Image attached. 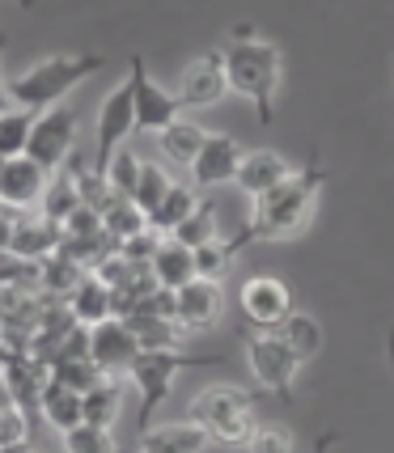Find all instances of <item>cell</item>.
<instances>
[{
  "label": "cell",
  "mask_w": 394,
  "mask_h": 453,
  "mask_svg": "<svg viewBox=\"0 0 394 453\" xmlns=\"http://www.w3.org/2000/svg\"><path fill=\"white\" fill-rule=\"evenodd\" d=\"M4 35H0V56H4ZM4 111H13V98H9V81H4V73H0V115H4Z\"/></svg>",
  "instance_id": "cell-37"
},
{
  "label": "cell",
  "mask_w": 394,
  "mask_h": 453,
  "mask_svg": "<svg viewBox=\"0 0 394 453\" xmlns=\"http://www.w3.org/2000/svg\"><path fill=\"white\" fill-rule=\"evenodd\" d=\"M140 165H144V161H140L132 149H119L115 161H111V170H106V187H111L119 199H132V191H136V182H140Z\"/></svg>",
  "instance_id": "cell-33"
},
{
  "label": "cell",
  "mask_w": 394,
  "mask_h": 453,
  "mask_svg": "<svg viewBox=\"0 0 394 453\" xmlns=\"http://www.w3.org/2000/svg\"><path fill=\"white\" fill-rule=\"evenodd\" d=\"M127 81H132V98H136V132H153V136H161L170 123L182 119V106H178L174 89H166V85H158V81L149 77V68H144V59L140 56H132V73H127Z\"/></svg>",
  "instance_id": "cell-9"
},
{
  "label": "cell",
  "mask_w": 394,
  "mask_h": 453,
  "mask_svg": "<svg viewBox=\"0 0 394 453\" xmlns=\"http://www.w3.org/2000/svg\"><path fill=\"white\" fill-rule=\"evenodd\" d=\"M242 157H246V149H242L234 136L208 132V144L199 149L196 165H191V182H196L199 191H204V187H220V182H234Z\"/></svg>",
  "instance_id": "cell-14"
},
{
  "label": "cell",
  "mask_w": 394,
  "mask_h": 453,
  "mask_svg": "<svg viewBox=\"0 0 394 453\" xmlns=\"http://www.w3.org/2000/svg\"><path fill=\"white\" fill-rule=\"evenodd\" d=\"M276 339L297 356V360H301V365H305V360H314V356L322 352V339H327V335H322V322H318L314 314H301V310H293V314L276 326Z\"/></svg>",
  "instance_id": "cell-23"
},
{
  "label": "cell",
  "mask_w": 394,
  "mask_h": 453,
  "mask_svg": "<svg viewBox=\"0 0 394 453\" xmlns=\"http://www.w3.org/2000/svg\"><path fill=\"white\" fill-rule=\"evenodd\" d=\"M89 360L98 365L102 377L119 381L123 373H132V365L140 360V343L132 335V326L123 318H106L102 326L89 331Z\"/></svg>",
  "instance_id": "cell-12"
},
{
  "label": "cell",
  "mask_w": 394,
  "mask_h": 453,
  "mask_svg": "<svg viewBox=\"0 0 394 453\" xmlns=\"http://www.w3.org/2000/svg\"><path fill=\"white\" fill-rule=\"evenodd\" d=\"M59 225H51V220L42 217V225H26V229H13V250L18 255H51L56 250V242H59Z\"/></svg>",
  "instance_id": "cell-34"
},
{
  "label": "cell",
  "mask_w": 394,
  "mask_h": 453,
  "mask_svg": "<svg viewBox=\"0 0 394 453\" xmlns=\"http://www.w3.org/2000/svg\"><path fill=\"white\" fill-rule=\"evenodd\" d=\"M225 94H229V81H225V59H220V47L191 59V64L182 68L178 85H174V98H178L182 111H208V106H217Z\"/></svg>",
  "instance_id": "cell-10"
},
{
  "label": "cell",
  "mask_w": 394,
  "mask_h": 453,
  "mask_svg": "<svg viewBox=\"0 0 394 453\" xmlns=\"http://www.w3.org/2000/svg\"><path fill=\"white\" fill-rule=\"evenodd\" d=\"M35 111H4L0 115V161H13V157H26V140H30V127H35Z\"/></svg>",
  "instance_id": "cell-29"
},
{
  "label": "cell",
  "mask_w": 394,
  "mask_h": 453,
  "mask_svg": "<svg viewBox=\"0 0 394 453\" xmlns=\"http://www.w3.org/2000/svg\"><path fill=\"white\" fill-rule=\"evenodd\" d=\"M170 187H174L170 170H166V165H158V161H144V165H140L136 191H132V203H136L144 217H153V212L161 208V199L170 196Z\"/></svg>",
  "instance_id": "cell-27"
},
{
  "label": "cell",
  "mask_w": 394,
  "mask_h": 453,
  "mask_svg": "<svg viewBox=\"0 0 394 453\" xmlns=\"http://www.w3.org/2000/svg\"><path fill=\"white\" fill-rule=\"evenodd\" d=\"M39 407L56 433H73V428L85 424V398H81L77 390H68V386H59V381H47V386H42Z\"/></svg>",
  "instance_id": "cell-22"
},
{
  "label": "cell",
  "mask_w": 394,
  "mask_h": 453,
  "mask_svg": "<svg viewBox=\"0 0 394 453\" xmlns=\"http://www.w3.org/2000/svg\"><path fill=\"white\" fill-rule=\"evenodd\" d=\"M322 191H327V170L318 165V153H310V161H305L301 170H293L289 182H280L272 196L255 199L251 217L229 237V246L242 255L251 242H289V237L305 234L318 212Z\"/></svg>",
  "instance_id": "cell-1"
},
{
  "label": "cell",
  "mask_w": 394,
  "mask_h": 453,
  "mask_svg": "<svg viewBox=\"0 0 394 453\" xmlns=\"http://www.w3.org/2000/svg\"><path fill=\"white\" fill-rule=\"evenodd\" d=\"M64 453H119V441L111 428L81 424L73 433H64Z\"/></svg>",
  "instance_id": "cell-31"
},
{
  "label": "cell",
  "mask_w": 394,
  "mask_h": 453,
  "mask_svg": "<svg viewBox=\"0 0 394 453\" xmlns=\"http://www.w3.org/2000/svg\"><path fill=\"white\" fill-rule=\"evenodd\" d=\"M225 59V81L229 89L242 94L259 111V123H272L276 119V94L280 81H284V56L272 39H263L255 26H234L229 39L220 47Z\"/></svg>",
  "instance_id": "cell-2"
},
{
  "label": "cell",
  "mask_w": 394,
  "mask_h": 453,
  "mask_svg": "<svg viewBox=\"0 0 394 453\" xmlns=\"http://www.w3.org/2000/svg\"><path fill=\"white\" fill-rule=\"evenodd\" d=\"M289 178H293V165L280 157L276 149H246V157L237 165L234 182L251 199H263V196H272L280 182H289Z\"/></svg>",
  "instance_id": "cell-15"
},
{
  "label": "cell",
  "mask_w": 394,
  "mask_h": 453,
  "mask_svg": "<svg viewBox=\"0 0 394 453\" xmlns=\"http://www.w3.org/2000/svg\"><path fill=\"white\" fill-rule=\"evenodd\" d=\"M136 335L140 352H178L182 348V331H178L174 318H161V314H127L123 318Z\"/></svg>",
  "instance_id": "cell-24"
},
{
  "label": "cell",
  "mask_w": 394,
  "mask_h": 453,
  "mask_svg": "<svg viewBox=\"0 0 394 453\" xmlns=\"http://www.w3.org/2000/svg\"><path fill=\"white\" fill-rule=\"evenodd\" d=\"M199 203H204V199H199L196 182H174V187H170V196L161 199V208L149 217V229L161 234V237H174L178 229L191 220V212H196Z\"/></svg>",
  "instance_id": "cell-19"
},
{
  "label": "cell",
  "mask_w": 394,
  "mask_h": 453,
  "mask_svg": "<svg viewBox=\"0 0 394 453\" xmlns=\"http://www.w3.org/2000/svg\"><path fill=\"white\" fill-rule=\"evenodd\" d=\"M225 356H191V352H140V360L132 365V381L140 390V433H149V419L158 411V403H166L174 377L182 369H196V365H220Z\"/></svg>",
  "instance_id": "cell-5"
},
{
  "label": "cell",
  "mask_w": 394,
  "mask_h": 453,
  "mask_svg": "<svg viewBox=\"0 0 394 453\" xmlns=\"http://www.w3.org/2000/svg\"><path fill=\"white\" fill-rule=\"evenodd\" d=\"M102 234L111 237L115 246H123V242H132V237L149 234V217L140 212L132 199H115V203L102 212Z\"/></svg>",
  "instance_id": "cell-25"
},
{
  "label": "cell",
  "mask_w": 394,
  "mask_h": 453,
  "mask_svg": "<svg viewBox=\"0 0 394 453\" xmlns=\"http://www.w3.org/2000/svg\"><path fill=\"white\" fill-rule=\"evenodd\" d=\"M77 208H85V199H81V182L77 178H68L64 170L51 174V187H47V196H42V217L51 220V225H64Z\"/></svg>",
  "instance_id": "cell-26"
},
{
  "label": "cell",
  "mask_w": 394,
  "mask_h": 453,
  "mask_svg": "<svg viewBox=\"0 0 394 453\" xmlns=\"http://www.w3.org/2000/svg\"><path fill=\"white\" fill-rule=\"evenodd\" d=\"M246 453H293V436L280 424H259V433L251 436Z\"/></svg>",
  "instance_id": "cell-36"
},
{
  "label": "cell",
  "mask_w": 394,
  "mask_h": 453,
  "mask_svg": "<svg viewBox=\"0 0 394 453\" xmlns=\"http://www.w3.org/2000/svg\"><path fill=\"white\" fill-rule=\"evenodd\" d=\"M187 419L208 436V445L246 449V445H251V436L259 433V403H255V395H251V390H242V386L212 381V386H204V390L191 398Z\"/></svg>",
  "instance_id": "cell-3"
},
{
  "label": "cell",
  "mask_w": 394,
  "mask_h": 453,
  "mask_svg": "<svg viewBox=\"0 0 394 453\" xmlns=\"http://www.w3.org/2000/svg\"><path fill=\"white\" fill-rule=\"evenodd\" d=\"M225 318V284L220 280H191L174 293V322L182 335H204Z\"/></svg>",
  "instance_id": "cell-11"
},
{
  "label": "cell",
  "mask_w": 394,
  "mask_h": 453,
  "mask_svg": "<svg viewBox=\"0 0 394 453\" xmlns=\"http://www.w3.org/2000/svg\"><path fill=\"white\" fill-rule=\"evenodd\" d=\"M336 441H339V433H322L314 441V453H331V445H336Z\"/></svg>",
  "instance_id": "cell-38"
},
{
  "label": "cell",
  "mask_w": 394,
  "mask_h": 453,
  "mask_svg": "<svg viewBox=\"0 0 394 453\" xmlns=\"http://www.w3.org/2000/svg\"><path fill=\"white\" fill-rule=\"evenodd\" d=\"M237 258V250L225 242V237H217V242H208V246H199L196 250V272L199 280H220L225 276V267Z\"/></svg>",
  "instance_id": "cell-35"
},
{
  "label": "cell",
  "mask_w": 394,
  "mask_h": 453,
  "mask_svg": "<svg viewBox=\"0 0 394 453\" xmlns=\"http://www.w3.org/2000/svg\"><path fill=\"white\" fill-rule=\"evenodd\" d=\"M68 305H73V318H77L85 331H94L106 318H115V293H111L94 272L81 276V284L73 288V296H68Z\"/></svg>",
  "instance_id": "cell-18"
},
{
  "label": "cell",
  "mask_w": 394,
  "mask_h": 453,
  "mask_svg": "<svg viewBox=\"0 0 394 453\" xmlns=\"http://www.w3.org/2000/svg\"><path fill=\"white\" fill-rule=\"evenodd\" d=\"M386 356H390V373H394V326H390V335H386Z\"/></svg>",
  "instance_id": "cell-39"
},
{
  "label": "cell",
  "mask_w": 394,
  "mask_h": 453,
  "mask_svg": "<svg viewBox=\"0 0 394 453\" xmlns=\"http://www.w3.org/2000/svg\"><path fill=\"white\" fill-rule=\"evenodd\" d=\"M149 272L158 280V288L178 293V288H187L191 280H199L196 250H187V246L174 242V237H161V246H158V255H153V263H149Z\"/></svg>",
  "instance_id": "cell-17"
},
{
  "label": "cell",
  "mask_w": 394,
  "mask_h": 453,
  "mask_svg": "<svg viewBox=\"0 0 394 453\" xmlns=\"http://www.w3.org/2000/svg\"><path fill=\"white\" fill-rule=\"evenodd\" d=\"M237 305L255 322V331H276L280 322L293 314V293L276 276H251L242 284V293H237Z\"/></svg>",
  "instance_id": "cell-13"
},
{
  "label": "cell",
  "mask_w": 394,
  "mask_h": 453,
  "mask_svg": "<svg viewBox=\"0 0 394 453\" xmlns=\"http://www.w3.org/2000/svg\"><path fill=\"white\" fill-rule=\"evenodd\" d=\"M217 208L212 203H199L196 212H191V220L182 225L174 234V242H182L187 250H199V246H208V242H217Z\"/></svg>",
  "instance_id": "cell-32"
},
{
  "label": "cell",
  "mask_w": 394,
  "mask_h": 453,
  "mask_svg": "<svg viewBox=\"0 0 394 453\" xmlns=\"http://www.w3.org/2000/svg\"><path fill=\"white\" fill-rule=\"evenodd\" d=\"M0 174H4V161H0Z\"/></svg>",
  "instance_id": "cell-40"
},
{
  "label": "cell",
  "mask_w": 394,
  "mask_h": 453,
  "mask_svg": "<svg viewBox=\"0 0 394 453\" xmlns=\"http://www.w3.org/2000/svg\"><path fill=\"white\" fill-rule=\"evenodd\" d=\"M98 68H102V56H47L9 81V98L21 111L42 115L51 106H64V98L77 89L81 81L94 77Z\"/></svg>",
  "instance_id": "cell-4"
},
{
  "label": "cell",
  "mask_w": 394,
  "mask_h": 453,
  "mask_svg": "<svg viewBox=\"0 0 394 453\" xmlns=\"http://www.w3.org/2000/svg\"><path fill=\"white\" fill-rule=\"evenodd\" d=\"M208 144V132L199 127L196 119H178V123H170L166 132L158 136V149L161 157L170 161V165H182V170H191L199 157V149Z\"/></svg>",
  "instance_id": "cell-21"
},
{
  "label": "cell",
  "mask_w": 394,
  "mask_h": 453,
  "mask_svg": "<svg viewBox=\"0 0 394 453\" xmlns=\"http://www.w3.org/2000/svg\"><path fill=\"white\" fill-rule=\"evenodd\" d=\"M208 436L199 433L191 419L182 424H158L149 433H140V453H204Z\"/></svg>",
  "instance_id": "cell-20"
},
{
  "label": "cell",
  "mask_w": 394,
  "mask_h": 453,
  "mask_svg": "<svg viewBox=\"0 0 394 453\" xmlns=\"http://www.w3.org/2000/svg\"><path fill=\"white\" fill-rule=\"evenodd\" d=\"M73 144H77V115H73V106H51V111H42L35 119L30 140H26V157L35 165H42L47 174H59L68 153H73Z\"/></svg>",
  "instance_id": "cell-8"
},
{
  "label": "cell",
  "mask_w": 394,
  "mask_h": 453,
  "mask_svg": "<svg viewBox=\"0 0 394 453\" xmlns=\"http://www.w3.org/2000/svg\"><path fill=\"white\" fill-rule=\"evenodd\" d=\"M51 381H59V386H68V390H77V395L85 398L94 386H102L106 377L98 373V365H94L89 356H56V365H51Z\"/></svg>",
  "instance_id": "cell-28"
},
{
  "label": "cell",
  "mask_w": 394,
  "mask_h": 453,
  "mask_svg": "<svg viewBox=\"0 0 394 453\" xmlns=\"http://www.w3.org/2000/svg\"><path fill=\"white\" fill-rule=\"evenodd\" d=\"M47 187H51V174H47L42 165H35L30 157L4 161V174H0V199H4V203L35 208V203H42Z\"/></svg>",
  "instance_id": "cell-16"
},
{
  "label": "cell",
  "mask_w": 394,
  "mask_h": 453,
  "mask_svg": "<svg viewBox=\"0 0 394 453\" xmlns=\"http://www.w3.org/2000/svg\"><path fill=\"white\" fill-rule=\"evenodd\" d=\"M136 132V98H132V81H119L106 94L94 119V157H89V174L106 178L115 153L123 149V140Z\"/></svg>",
  "instance_id": "cell-6"
},
{
  "label": "cell",
  "mask_w": 394,
  "mask_h": 453,
  "mask_svg": "<svg viewBox=\"0 0 394 453\" xmlns=\"http://www.w3.org/2000/svg\"><path fill=\"white\" fill-rule=\"evenodd\" d=\"M242 348H246V369H251L259 390H267V395H276L280 403H289L301 360L280 343L276 331H246V335H242Z\"/></svg>",
  "instance_id": "cell-7"
},
{
  "label": "cell",
  "mask_w": 394,
  "mask_h": 453,
  "mask_svg": "<svg viewBox=\"0 0 394 453\" xmlns=\"http://www.w3.org/2000/svg\"><path fill=\"white\" fill-rule=\"evenodd\" d=\"M119 403H123V395H119V381H102V386H94L89 395H85V424H98V428H111L119 415Z\"/></svg>",
  "instance_id": "cell-30"
}]
</instances>
